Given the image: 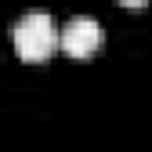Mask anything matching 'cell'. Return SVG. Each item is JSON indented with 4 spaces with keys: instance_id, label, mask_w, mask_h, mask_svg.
<instances>
[{
    "instance_id": "6da1fadb",
    "label": "cell",
    "mask_w": 152,
    "mask_h": 152,
    "mask_svg": "<svg viewBox=\"0 0 152 152\" xmlns=\"http://www.w3.org/2000/svg\"><path fill=\"white\" fill-rule=\"evenodd\" d=\"M11 36H15V51L22 62H47L54 47H62V33L54 29L51 15H44V11L22 15Z\"/></svg>"
},
{
    "instance_id": "7a4b0ae2",
    "label": "cell",
    "mask_w": 152,
    "mask_h": 152,
    "mask_svg": "<svg viewBox=\"0 0 152 152\" xmlns=\"http://www.w3.org/2000/svg\"><path fill=\"white\" fill-rule=\"evenodd\" d=\"M102 47V26L94 18H72L62 29V51L72 58H91Z\"/></svg>"
},
{
    "instance_id": "3957f363",
    "label": "cell",
    "mask_w": 152,
    "mask_h": 152,
    "mask_svg": "<svg viewBox=\"0 0 152 152\" xmlns=\"http://www.w3.org/2000/svg\"><path fill=\"white\" fill-rule=\"evenodd\" d=\"M120 4H123V7H145L148 0H120Z\"/></svg>"
}]
</instances>
